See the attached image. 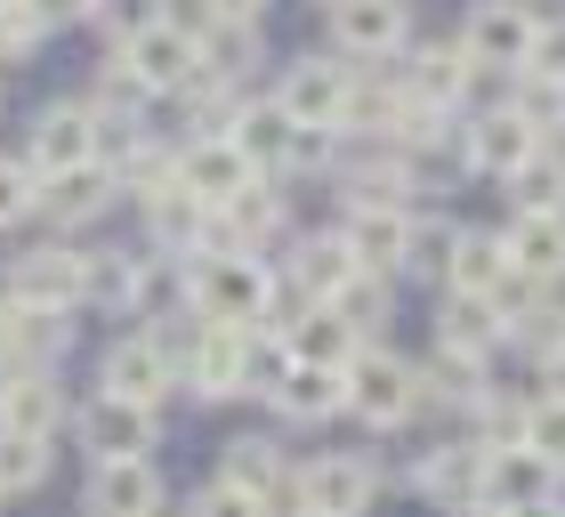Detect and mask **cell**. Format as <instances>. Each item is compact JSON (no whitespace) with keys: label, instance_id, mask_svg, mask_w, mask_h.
<instances>
[{"label":"cell","instance_id":"18","mask_svg":"<svg viewBox=\"0 0 565 517\" xmlns=\"http://www.w3.org/2000/svg\"><path fill=\"white\" fill-rule=\"evenodd\" d=\"M525 502H565V469L533 445H484V509H525Z\"/></svg>","mask_w":565,"mask_h":517},{"label":"cell","instance_id":"21","mask_svg":"<svg viewBox=\"0 0 565 517\" xmlns=\"http://www.w3.org/2000/svg\"><path fill=\"white\" fill-rule=\"evenodd\" d=\"M121 202V178L106 162H82V170H57V178H41V202L33 211L57 226V235H73V226H97Z\"/></svg>","mask_w":565,"mask_h":517},{"label":"cell","instance_id":"34","mask_svg":"<svg viewBox=\"0 0 565 517\" xmlns=\"http://www.w3.org/2000/svg\"><path fill=\"white\" fill-rule=\"evenodd\" d=\"M518 445H533L542 461H557V469H565V397L533 388V397H525V429H518Z\"/></svg>","mask_w":565,"mask_h":517},{"label":"cell","instance_id":"33","mask_svg":"<svg viewBox=\"0 0 565 517\" xmlns=\"http://www.w3.org/2000/svg\"><path fill=\"white\" fill-rule=\"evenodd\" d=\"M49 469H57V453H49V436H17V429H0V494H41Z\"/></svg>","mask_w":565,"mask_h":517},{"label":"cell","instance_id":"47","mask_svg":"<svg viewBox=\"0 0 565 517\" xmlns=\"http://www.w3.org/2000/svg\"><path fill=\"white\" fill-rule=\"evenodd\" d=\"M316 9H340V0H316Z\"/></svg>","mask_w":565,"mask_h":517},{"label":"cell","instance_id":"35","mask_svg":"<svg viewBox=\"0 0 565 517\" xmlns=\"http://www.w3.org/2000/svg\"><path fill=\"white\" fill-rule=\"evenodd\" d=\"M89 17H97V33H106V41L121 49V41H138V33H153V24L170 17V0H97Z\"/></svg>","mask_w":565,"mask_h":517},{"label":"cell","instance_id":"45","mask_svg":"<svg viewBox=\"0 0 565 517\" xmlns=\"http://www.w3.org/2000/svg\"><path fill=\"white\" fill-rule=\"evenodd\" d=\"M9 331H17V299L0 292V348H9Z\"/></svg>","mask_w":565,"mask_h":517},{"label":"cell","instance_id":"1","mask_svg":"<svg viewBox=\"0 0 565 517\" xmlns=\"http://www.w3.org/2000/svg\"><path fill=\"white\" fill-rule=\"evenodd\" d=\"M178 299H186L202 324L259 331V324L275 316V258H250V251H194L186 275H178Z\"/></svg>","mask_w":565,"mask_h":517},{"label":"cell","instance_id":"39","mask_svg":"<svg viewBox=\"0 0 565 517\" xmlns=\"http://www.w3.org/2000/svg\"><path fill=\"white\" fill-rule=\"evenodd\" d=\"M186 517H267V502H250V494H235L226 477H211V485L186 502Z\"/></svg>","mask_w":565,"mask_h":517},{"label":"cell","instance_id":"5","mask_svg":"<svg viewBox=\"0 0 565 517\" xmlns=\"http://www.w3.org/2000/svg\"><path fill=\"white\" fill-rule=\"evenodd\" d=\"M380 485H388V469L372 453H307L299 461V509L307 517H372Z\"/></svg>","mask_w":565,"mask_h":517},{"label":"cell","instance_id":"9","mask_svg":"<svg viewBox=\"0 0 565 517\" xmlns=\"http://www.w3.org/2000/svg\"><path fill=\"white\" fill-rule=\"evenodd\" d=\"M348 97H355V65L331 49V57H291L275 82V106L291 114L299 129H340L348 122Z\"/></svg>","mask_w":565,"mask_h":517},{"label":"cell","instance_id":"11","mask_svg":"<svg viewBox=\"0 0 565 517\" xmlns=\"http://www.w3.org/2000/svg\"><path fill=\"white\" fill-rule=\"evenodd\" d=\"M331 17V49L348 65H388L413 49V0H340Z\"/></svg>","mask_w":565,"mask_h":517},{"label":"cell","instance_id":"10","mask_svg":"<svg viewBox=\"0 0 565 517\" xmlns=\"http://www.w3.org/2000/svg\"><path fill=\"white\" fill-rule=\"evenodd\" d=\"M82 251L73 243H33L9 258V275H0V292H9L17 307H33V316H73L82 307Z\"/></svg>","mask_w":565,"mask_h":517},{"label":"cell","instance_id":"31","mask_svg":"<svg viewBox=\"0 0 565 517\" xmlns=\"http://www.w3.org/2000/svg\"><path fill=\"white\" fill-rule=\"evenodd\" d=\"M509 106H518V122L542 146H565V82H550V73H509Z\"/></svg>","mask_w":565,"mask_h":517},{"label":"cell","instance_id":"25","mask_svg":"<svg viewBox=\"0 0 565 517\" xmlns=\"http://www.w3.org/2000/svg\"><path fill=\"white\" fill-rule=\"evenodd\" d=\"M226 138L243 146V162L259 170V178H282L291 170V154H299V122L275 106V97H243L235 106V129H226Z\"/></svg>","mask_w":565,"mask_h":517},{"label":"cell","instance_id":"4","mask_svg":"<svg viewBox=\"0 0 565 517\" xmlns=\"http://www.w3.org/2000/svg\"><path fill=\"white\" fill-rule=\"evenodd\" d=\"M218 477L235 485V494L267 502V517H299V461L282 453V436H267V429L226 436L218 445Z\"/></svg>","mask_w":565,"mask_h":517},{"label":"cell","instance_id":"32","mask_svg":"<svg viewBox=\"0 0 565 517\" xmlns=\"http://www.w3.org/2000/svg\"><path fill=\"white\" fill-rule=\"evenodd\" d=\"M331 307H340V324L355 331V340H388V324H396V283H388V275H355Z\"/></svg>","mask_w":565,"mask_h":517},{"label":"cell","instance_id":"14","mask_svg":"<svg viewBox=\"0 0 565 517\" xmlns=\"http://www.w3.org/2000/svg\"><path fill=\"white\" fill-rule=\"evenodd\" d=\"M162 509H170L162 461H89L82 517H162Z\"/></svg>","mask_w":565,"mask_h":517},{"label":"cell","instance_id":"15","mask_svg":"<svg viewBox=\"0 0 565 517\" xmlns=\"http://www.w3.org/2000/svg\"><path fill=\"white\" fill-rule=\"evenodd\" d=\"M533 146H542V138H533V129L518 122V106H509V97H501V106H484V114H469V122L452 129L460 170H477V178H509Z\"/></svg>","mask_w":565,"mask_h":517},{"label":"cell","instance_id":"44","mask_svg":"<svg viewBox=\"0 0 565 517\" xmlns=\"http://www.w3.org/2000/svg\"><path fill=\"white\" fill-rule=\"evenodd\" d=\"M501 517H565V502H525V509H501Z\"/></svg>","mask_w":565,"mask_h":517},{"label":"cell","instance_id":"3","mask_svg":"<svg viewBox=\"0 0 565 517\" xmlns=\"http://www.w3.org/2000/svg\"><path fill=\"white\" fill-rule=\"evenodd\" d=\"M65 429H73V445H82L89 461H153L162 453V412L130 404V397H106V388H89Z\"/></svg>","mask_w":565,"mask_h":517},{"label":"cell","instance_id":"23","mask_svg":"<svg viewBox=\"0 0 565 517\" xmlns=\"http://www.w3.org/2000/svg\"><path fill=\"white\" fill-rule=\"evenodd\" d=\"M404 89L420 97V106H436V114H452L460 97L477 89V65H469V49L460 41H420V49H404Z\"/></svg>","mask_w":565,"mask_h":517},{"label":"cell","instance_id":"6","mask_svg":"<svg viewBox=\"0 0 565 517\" xmlns=\"http://www.w3.org/2000/svg\"><path fill=\"white\" fill-rule=\"evenodd\" d=\"M404 485H413L428 509L469 517V509H484V445H477V436H436L428 453H413Z\"/></svg>","mask_w":565,"mask_h":517},{"label":"cell","instance_id":"26","mask_svg":"<svg viewBox=\"0 0 565 517\" xmlns=\"http://www.w3.org/2000/svg\"><path fill=\"white\" fill-rule=\"evenodd\" d=\"M501 251H509V275L542 283V292H565V219H518L509 211Z\"/></svg>","mask_w":565,"mask_h":517},{"label":"cell","instance_id":"8","mask_svg":"<svg viewBox=\"0 0 565 517\" xmlns=\"http://www.w3.org/2000/svg\"><path fill=\"white\" fill-rule=\"evenodd\" d=\"M114 65L130 73L146 97H186V89L202 82V49H194V33H186L178 17H162V24H153V33H138V41H121Z\"/></svg>","mask_w":565,"mask_h":517},{"label":"cell","instance_id":"13","mask_svg":"<svg viewBox=\"0 0 565 517\" xmlns=\"http://www.w3.org/2000/svg\"><path fill=\"white\" fill-rule=\"evenodd\" d=\"M82 162H97V114H89V97H57V106H41L33 138H24V170L57 178V170H82Z\"/></svg>","mask_w":565,"mask_h":517},{"label":"cell","instance_id":"20","mask_svg":"<svg viewBox=\"0 0 565 517\" xmlns=\"http://www.w3.org/2000/svg\"><path fill=\"white\" fill-rule=\"evenodd\" d=\"M97 388L106 397H130V404H153V412H170V397H178V372L153 356V340L146 331H121V340L97 356Z\"/></svg>","mask_w":565,"mask_h":517},{"label":"cell","instance_id":"28","mask_svg":"<svg viewBox=\"0 0 565 517\" xmlns=\"http://www.w3.org/2000/svg\"><path fill=\"white\" fill-rule=\"evenodd\" d=\"M501 283H509V251H501V235H493V226H460V235H452V258H445V283H436V292L493 299Z\"/></svg>","mask_w":565,"mask_h":517},{"label":"cell","instance_id":"12","mask_svg":"<svg viewBox=\"0 0 565 517\" xmlns=\"http://www.w3.org/2000/svg\"><path fill=\"white\" fill-rule=\"evenodd\" d=\"M340 235L355 251V267L364 275H404L413 267V235H420V211H404V202H348L340 211Z\"/></svg>","mask_w":565,"mask_h":517},{"label":"cell","instance_id":"36","mask_svg":"<svg viewBox=\"0 0 565 517\" xmlns=\"http://www.w3.org/2000/svg\"><path fill=\"white\" fill-rule=\"evenodd\" d=\"M41 49V24H33V9L24 0H0V65H24Z\"/></svg>","mask_w":565,"mask_h":517},{"label":"cell","instance_id":"48","mask_svg":"<svg viewBox=\"0 0 565 517\" xmlns=\"http://www.w3.org/2000/svg\"><path fill=\"white\" fill-rule=\"evenodd\" d=\"M0 502H9V494H0Z\"/></svg>","mask_w":565,"mask_h":517},{"label":"cell","instance_id":"40","mask_svg":"<svg viewBox=\"0 0 565 517\" xmlns=\"http://www.w3.org/2000/svg\"><path fill=\"white\" fill-rule=\"evenodd\" d=\"M525 73H550V82H565V17H542L533 24V57Z\"/></svg>","mask_w":565,"mask_h":517},{"label":"cell","instance_id":"42","mask_svg":"<svg viewBox=\"0 0 565 517\" xmlns=\"http://www.w3.org/2000/svg\"><path fill=\"white\" fill-rule=\"evenodd\" d=\"M525 365H533V388L565 397V340H557V348H542V356H525Z\"/></svg>","mask_w":565,"mask_h":517},{"label":"cell","instance_id":"29","mask_svg":"<svg viewBox=\"0 0 565 517\" xmlns=\"http://www.w3.org/2000/svg\"><path fill=\"white\" fill-rule=\"evenodd\" d=\"M501 187H509V211L518 219H565V146H533Z\"/></svg>","mask_w":565,"mask_h":517},{"label":"cell","instance_id":"17","mask_svg":"<svg viewBox=\"0 0 565 517\" xmlns=\"http://www.w3.org/2000/svg\"><path fill=\"white\" fill-rule=\"evenodd\" d=\"M282 429H323V421H348V372H323V365H299L291 356V372H282L267 397H259Z\"/></svg>","mask_w":565,"mask_h":517},{"label":"cell","instance_id":"38","mask_svg":"<svg viewBox=\"0 0 565 517\" xmlns=\"http://www.w3.org/2000/svg\"><path fill=\"white\" fill-rule=\"evenodd\" d=\"M33 202H41V178L24 162H0V226H24V219H33Z\"/></svg>","mask_w":565,"mask_h":517},{"label":"cell","instance_id":"7","mask_svg":"<svg viewBox=\"0 0 565 517\" xmlns=\"http://www.w3.org/2000/svg\"><path fill=\"white\" fill-rule=\"evenodd\" d=\"M533 0H469V17H460V49H469L477 73H525L533 57Z\"/></svg>","mask_w":565,"mask_h":517},{"label":"cell","instance_id":"27","mask_svg":"<svg viewBox=\"0 0 565 517\" xmlns=\"http://www.w3.org/2000/svg\"><path fill=\"white\" fill-rule=\"evenodd\" d=\"M65 421H73V412H65L57 372L0 380V429H17V436H49V445H57V429H65Z\"/></svg>","mask_w":565,"mask_h":517},{"label":"cell","instance_id":"41","mask_svg":"<svg viewBox=\"0 0 565 517\" xmlns=\"http://www.w3.org/2000/svg\"><path fill=\"white\" fill-rule=\"evenodd\" d=\"M24 9H33V24H41V33H57V24H73V17H89L97 0H24Z\"/></svg>","mask_w":565,"mask_h":517},{"label":"cell","instance_id":"2","mask_svg":"<svg viewBox=\"0 0 565 517\" xmlns=\"http://www.w3.org/2000/svg\"><path fill=\"white\" fill-rule=\"evenodd\" d=\"M348 421H364L372 436H396L420 421V365L413 356H396L388 340L355 348L348 365Z\"/></svg>","mask_w":565,"mask_h":517},{"label":"cell","instance_id":"24","mask_svg":"<svg viewBox=\"0 0 565 517\" xmlns=\"http://www.w3.org/2000/svg\"><path fill=\"white\" fill-rule=\"evenodd\" d=\"M436 348L445 356H469V365H493L509 348V324L493 299H469V292H445L436 299Z\"/></svg>","mask_w":565,"mask_h":517},{"label":"cell","instance_id":"37","mask_svg":"<svg viewBox=\"0 0 565 517\" xmlns=\"http://www.w3.org/2000/svg\"><path fill=\"white\" fill-rule=\"evenodd\" d=\"M452 235H460V226H445V219H420V235H413V267H404V275H428V283H445Z\"/></svg>","mask_w":565,"mask_h":517},{"label":"cell","instance_id":"43","mask_svg":"<svg viewBox=\"0 0 565 517\" xmlns=\"http://www.w3.org/2000/svg\"><path fill=\"white\" fill-rule=\"evenodd\" d=\"M211 17H226V24H259L267 17V0H202Z\"/></svg>","mask_w":565,"mask_h":517},{"label":"cell","instance_id":"16","mask_svg":"<svg viewBox=\"0 0 565 517\" xmlns=\"http://www.w3.org/2000/svg\"><path fill=\"white\" fill-rule=\"evenodd\" d=\"M282 292H291V299H307V307H331V299H340L348 292V283L355 275H364V267H355V251H348V235H340V226H331V235H299L291 251H282Z\"/></svg>","mask_w":565,"mask_h":517},{"label":"cell","instance_id":"30","mask_svg":"<svg viewBox=\"0 0 565 517\" xmlns=\"http://www.w3.org/2000/svg\"><path fill=\"white\" fill-rule=\"evenodd\" d=\"M282 340H291L299 365H323V372H348L355 348H372V340H355V331L340 324V307H299V316L282 324Z\"/></svg>","mask_w":565,"mask_h":517},{"label":"cell","instance_id":"49","mask_svg":"<svg viewBox=\"0 0 565 517\" xmlns=\"http://www.w3.org/2000/svg\"><path fill=\"white\" fill-rule=\"evenodd\" d=\"M299 517H307V509H299Z\"/></svg>","mask_w":565,"mask_h":517},{"label":"cell","instance_id":"19","mask_svg":"<svg viewBox=\"0 0 565 517\" xmlns=\"http://www.w3.org/2000/svg\"><path fill=\"white\" fill-rule=\"evenodd\" d=\"M178 187H186L202 211H226V202H235L243 187H259V170L243 162V146L226 138H194V146H178Z\"/></svg>","mask_w":565,"mask_h":517},{"label":"cell","instance_id":"22","mask_svg":"<svg viewBox=\"0 0 565 517\" xmlns=\"http://www.w3.org/2000/svg\"><path fill=\"white\" fill-rule=\"evenodd\" d=\"M243 356H250V331L211 324V331H202V348L186 356V372H178V397H194V404H235V397H250V388H243Z\"/></svg>","mask_w":565,"mask_h":517},{"label":"cell","instance_id":"46","mask_svg":"<svg viewBox=\"0 0 565 517\" xmlns=\"http://www.w3.org/2000/svg\"><path fill=\"white\" fill-rule=\"evenodd\" d=\"M469 517H501V509H469Z\"/></svg>","mask_w":565,"mask_h":517}]
</instances>
